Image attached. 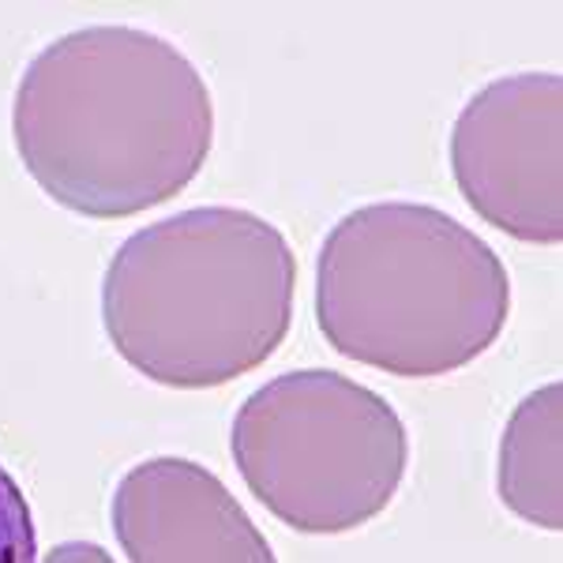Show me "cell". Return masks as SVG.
Listing matches in <instances>:
<instances>
[{"instance_id": "5b68a950", "label": "cell", "mask_w": 563, "mask_h": 563, "mask_svg": "<svg viewBox=\"0 0 563 563\" xmlns=\"http://www.w3.org/2000/svg\"><path fill=\"white\" fill-rule=\"evenodd\" d=\"M563 84L519 71L481 87L451 129V174L462 199L507 238L563 241Z\"/></svg>"}, {"instance_id": "8992f818", "label": "cell", "mask_w": 563, "mask_h": 563, "mask_svg": "<svg viewBox=\"0 0 563 563\" xmlns=\"http://www.w3.org/2000/svg\"><path fill=\"white\" fill-rule=\"evenodd\" d=\"M109 519L129 563H278L225 481L192 459L162 455L132 466Z\"/></svg>"}, {"instance_id": "7a4b0ae2", "label": "cell", "mask_w": 563, "mask_h": 563, "mask_svg": "<svg viewBox=\"0 0 563 563\" xmlns=\"http://www.w3.org/2000/svg\"><path fill=\"white\" fill-rule=\"evenodd\" d=\"M297 256L241 207H192L135 230L102 278L113 350L151 384L222 387L256 372L294 323Z\"/></svg>"}, {"instance_id": "52a82bcc", "label": "cell", "mask_w": 563, "mask_h": 563, "mask_svg": "<svg viewBox=\"0 0 563 563\" xmlns=\"http://www.w3.org/2000/svg\"><path fill=\"white\" fill-rule=\"evenodd\" d=\"M563 387L549 384L515 406L499 443V499L519 519L556 533L563 526L560 443Z\"/></svg>"}, {"instance_id": "277c9868", "label": "cell", "mask_w": 563, "mask_h": 563, "mask_svg": "<svg viewBox=\"0 0 563 563\" xmlns=\"http://www.w3.org/2000/svg\"><path fill=\"white\" fill-rule=\"evenodd\" d=\"M249 493L297 533H350L402 488L410 440L395 406L331 368L282 372L230 429Z\"/></svg>"}, {"instance_id": "3957f363", "label": "cell", "mask_w": 563, "mask_h": 563, "mask_svg": "<svg viewBox=\"0 0 563 563\" xmlns=\"http://www.w3.org/2000/svg\"><path fill=\"white\" fill-rule=\"evenodd\" d=\"M507 316L504 260L429 203L357 207L316 260V323L327 346L390 376L466 368L504 334Z\"/></svg>"}, {"instance_id": "9c48e42d", "label": "cell", "mask_w": 563, "mask_h": 563, "mask_svg": "<svg viewBox=\"0 0 563 563\" xmlns=\"http://www.w3.org/2000/svg\"><path fill=\"white\" fill-rule=\"evenodd\" d=\"M42 563H117V560L95 541H65V544H57V549L45 552Z\"/></svg>"}, {"instance_id": "6da1fadb", "label": "cell", "mask_w": 563, "mask_h": 563, "mask_svg": "<svg viewBox=\"0 0 563 563\" xmlns=\"http://www.w3.org/2000/svg\"><path fill=\"white\" fill-rule=\"evenodd\" d=\"M12 140L49 199L84 218L169 203L203 169L214 102L174 42L98 23L34 53L12 102Z\"/></svg>"}, {"instance_id": "ba28073f", "label": "cell", "mask_w": 563, "mask_h": 563, "mask_svg": "<svg viewBox=\"0 0 563 563\" xmlns=\"http://www.w3.org/2000/svg\"><path fill=\"white\" fill-rule=\"evenodd\" d=\"M38 541H34V515L26 504L20 481L0 466V563H34Z\"/></svg>"}]
</instances>
